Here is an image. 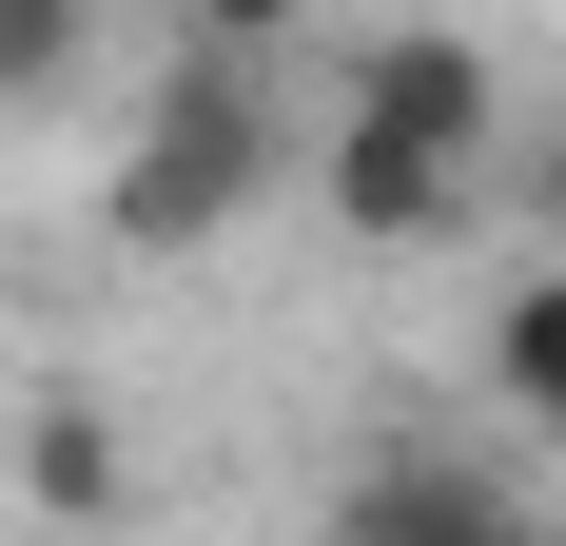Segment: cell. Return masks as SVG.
Segmentation results:
<instances>
[{"mask_svg": "<svg viewBox=\"0 0 566 546\" xmlns=\"http://www.w3.org/2000/svg\"><path fill=\"white\" fill-rule=\"evenodd\" d=\"M78 78V0H0V98H59Z\"/></svg>", "mask_w": 566, "mask_h": 546, "instance_id": "52a82bcc", "label": "cell"}, {"mask_svg": "<svg viewBox=\"0 0 566 546\" xmlns=\"http://www.w3.org/2000/svg\"><path fill=\"white\" fill-rule=\"evenodd\" d=\"M20 507H40V527H117V507H137V449H117L98 390H40V410H20Z\"/></svg>", "mask_w": 566, "mask_h": 546, "instance_id": "277c9868", "label": "cell"}, {"mask_svg": "<svg viewBox=\"0 0 566 546\" xmlns=\"http://www.w3.org/2000/svg\"><path fill=\"white\" fill-rule=\"evenodd\" d=\"M274 0H196V40H176V78L137 98V157L98 176V234L117 254H196V234H234L254 196H274Z\"/></svg>", "mask_w": 566, "mask_h": 546, "instance_id": "6da1fadb", "label": "cell"}, {"mask_svg": "<svg viewBox=\"0 0 566 546\" xmlns=\"http://www.w3.org/2000/svg\"><path fill=\"white\" fill-rule=\"evenodd\" d=\"M313 546H547V527H527V489H509V469H469V449H371Z\"/></svg>", "mask_w": 566, "mask_h": 546, "instance_id": "3957f363", "label": "cell"}, {"mask_svg": "<svg viewBox=\"0 0 566 546\" xmlns=\"http://www.w3.org/2000/svg\"><path fill=\"white\" fill-rule=\"evenodd\" d=\"M547 546H566V527H547Z\"/></svg>", "mask_w": 566, "mask_h": 546, "instance_id": "ba28073f", "label": "cell"}, {"mask_svg": "<svg viewBox=\"0 0 566 546\" xmlns=\"http://www.w3.org/2000/svg\"><path fill=\"white\" fill-rule=\"evenodd\" d=\"M333 216L371 234V254H410V234H450V216H469V176L391 157V137H333Z\"/></svg>", "mask_w": 566, "mask_h": 546, "instance_id": "8992f818", "label": "cell"}, {"mask_svg": "<svg viewBox=\"0 0 566 546\" xmlns=\"http://www.w3.org/2000/svg\"><path fill=\"white\" fill-rule=\"evenodd\" d=\"M489 410H509L527 449H566V254L489 293Z\"/></svg>", "mask_w": 566, "mask_h": 546, "instance_id": "5b68a950", "label": "cell"}, {"mask_svg": "<svg viewBox=\"0 0 566 546\" xmlns=\"http://www.w3.org/2000/svg\"><path fill=\"white\" fill-rule=\"evenodd\" d=\"M489 40H430V20H391V40H352L333 59V137H391V157H430V176H469L489 196Z\"/></svg>", "mask_w": 566, "mask_h": 546, "instance_id": "7a4b0ae2", "label": "cell"}]
</instances>
